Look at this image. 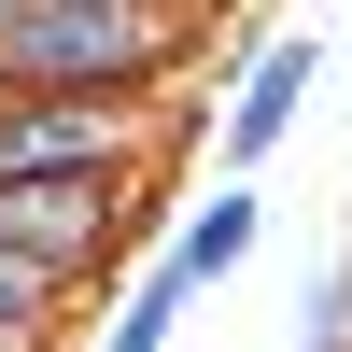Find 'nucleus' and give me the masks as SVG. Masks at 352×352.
<instances>
[{
	"label": "nucleus",
	"mask_w": 352,
	"mask_h": 352,
	"mask_svg": "<svg viewBox=\"0 0 352 352\" xmlns=\"http://www.w3.org/2000/svg\"><path fill=\"white\" fill-rule=\"evenodd\" d=\"M254 240H268V197H254V184H212L184 226H169L155 282H169V296H212V282H240V268H254Z\"/></svg>",
	"instance_id": "nucleus-4"
},
{
	"label": "nucleus",
	"mask_w": 352,
	"mask_h": 352,
	"mask_svg": "<svg viewBox=\"0 0 352 352\" xmlns=\"http://www.w3.org/2000/svg\"><path fill=\"white\" fill-rule=\"evenodd\" d=\"M282 352H352V254L338 268H310V296H296V338Z\"/></svg>",
	"instance_id": "nucleus-6"
},
{
	"label": "nucleus",
	"mask_w": 352,
	"mask_h": 352,
	"mask_svg": "<svg viewBox=\"0 0 352 352\" xmlns=\"http://www.w3.org/2000/svg\"><path fill=\"white\" fill-rule=\"evenodd\" d=\"M169 324H184V296H169V282L141 268L127 296H113V324H99V352H169Z\"/></svg>",
	"instance_id": "nucleus-5"
},
{
	"label": "nucleus",
	"mask_w": 352,
	"mask_h": 352,
	"mask_svg": "<svg viewBox=\"0 0 352 352\" xmlns=\"http://www.w3.org/2000/svg\"><path fill=\"white\" fill-rule=\"evenodd\" d=\"M197 56H212V14H169V0H0V99L155 113V85H184Z\"/></svg>",
	"instance_id": "nucleus-1"
},
{
	"label": "nucleus",
	"mask_w": 352,
	"mask_h": 352,
	"mask_svg": "<svg viewBox=\"0 0 352 352\" xmlns=\"http://www.w3.org/2000/svg\"><path fill=\"white\" fill-rule=\"evenodd\" d=\"M155 113L127 99H0V197L14 184H141Z\"/></svg>",
	"instance_id": "nucleus-2"
},
{
	"label": "nucleus",
	"mask_w": 352,
	"mask_h": 352,
	"mask_svg": "<svg viewBox=\"0 0 352 352\" xmlns=\"http://www.w3.org/2000/svg\"><path fill=\"white\" fill-rule=\"evenodd\" d=\"M310 85H324V28H254V43H240V85H226V127H212L226 184H254V169L296 141Z\"/></svg>",
	"instance_id": "nucleus-3"
},
{
	"label": "nucleus",
	"mask_w": 352,
	"mask_h": 352,
	"mask_svg": "<svg viewBox=\"0 0 352 352\" xmlns=\"http://www.w3.org/2000/svg\"><path fill=\"white\" fill-rule=\"evenodd\" d=\"M0 352H56V338H0Z\"/></svg>",
	"instance_id": "nucleus-7"
}]
</instances>
